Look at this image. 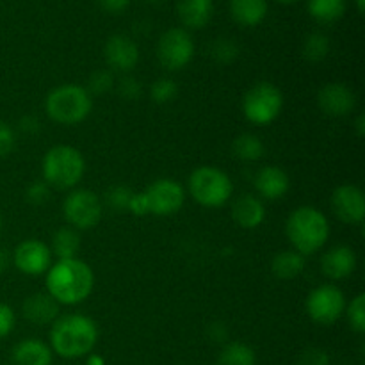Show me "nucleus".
<instances>
[{
	"mask_svg": "<svg viewBox=\"0 0 365 365\" xmlns=\"http://www.w3.org/2000/svg\"><path fill=\"white\" fill-rule=\"evenodd\" d=\"M11 259H13V257L9 255V252H7V250H4V248H0V273H4V271L9 267Z\"/></svg>",
	"mask_w": 365,
	"mask_h": 365,
	"instance_id": "obj_43",
	"label": "nucleus"
},
{
	"mask_svg": "<svg viewBox=\"0 0 365 365\" xmlns=\"http://www.w3.org/2000/svg\"><path fill=\"white\" fill-rule=\"evenodd\" d=\"M78 250H81V235L73 227H63L53 234L50 252H53L59 260L77 259Z\"/></svg>",
	"mask_w": 365,
	"mask_h": 365,
	"instance_id": "obj_24",
	"label": "nucleus"
},
{
	"mask_svg": "<svg viewBox=\"0 0 365 365\" xmlns=\"http://www.w3.org/2000/svg\"><path fill=\"white\" fill-rule=\"evenodd\" d=\"M264 143L262 139L252 132H245V134L237 135L232 143V153L235 159L245 160V163H255L264 155Z\"/></svg>",
	"mask_w": 365,
	"mask_h": 365,
	"instance_id": "obj_25",
	"label": "nucleus"
},
{
	"mask_svg": "<svg viewBox=\"0 0 365 365\" xmlns=\"http://www.w3.org/2000/svg\"><path fill=\"white\" fill-rule=\"evenodd\" d=\"M292 365H330V356L321 348H309L299 353Z\"/></svg>",
	"mask_w": 365,
	"mask_h": 365,
	"instance_id": "obj_36",
	"label": "nucleus"
},
{
	"mask_svg": "<svg viewBox=\"0 0 365 365\" xmlns=\"http://www.w3.org/2000/svg\"><path fill=\"white\" fill-rule=\"evenodd\" d=\"M132 196H134V192L130 191V187H127V185L123 184H118V185H113L110 189H107L106 196H103V198H106L103 202H106V205L109 207L113 212L120 214V212H125V210H128Z\"/></svg>",
	"mask_w": 365,
	"mask_h": 365,
	"instance_id": "obj_30",
	"label": "nucleus"
},
{
	"mask_svg": "<svg viewBox=\"0 0 365 365\" xmlns=\"http://www.w3.org/2000/svg\"><path fill=\"white\" fill-rule=\"evenodd\" d=\"M13 264L20 273L38 277L46 273L52 266V252L45 242L38 239H27L16 246L13 253Z\"/></svg>",
	"mask_w": 365,
	"mask_h": 365,
	"instance_id": "obj_12",
	"label": "nucleus"
},
{
	"mask_svg": "<svg viewBox=\"0 0 365 365\" xmlns=\"http://www.w3.org/2000/svg\"><path fill=\"white\" fill-rule=\"evenodd\" d=\"M285 234L296 252L302 255H312L328 241L330 223L319 209L302 205L289 214Z\"/></svg>",
	"mask_w": 365,
	"mask_h": 365,
	"instance_id": "obj_3",
	"label": "nucleus"
},
{
	"mask_svg": "<svg viewBox=\"0 0 365 365\" xmlns=\"http://www.w3.org/2000/svg\"><path fill=\"white\" fill-rule=\"evenodd\" d=\"M86 160L77 148L68 145L52 146L43 157V178L50 187L71 189L82 180Z\"/></svg>",
	"mask_w": 365,
	"mask_h": 365,
	"instance_id": "obj_4",
	"label": "nucleus"
},
{
	"mask_svg": "<svg viewBox=\"0 0 365 365\" xmlns=\"http://www.w3.org/2000/svg\"><path fill=\"white\" fill-rule=\"evenodd\" d=\"M63 214L75 230H89L102 220L103 202L89 189H75L64 198Z\"/></svg>",
	"mask_w": 365,
	"mask_h": 365,
	"instance_id": "obj_8",
	"label": "nucleus"
},
{
	"mask_svg": "<svg viewBox=\"0 0 365 365\" xmlns=\"http://www.w3.org/2000/svg\"><path fill=\"white\" fill-rule=\"evenodd\" d=\"M230 14L239 25L255 27L266 18V0H230Z\"/></svg>",
	"mask_w": 365,
	"mask_h": 365,
	"instance_id": "obj_22",
	"label": "nucleus"
},
{
	"mask_svg": "<svg viewBox=\"0 0 365 365\" xmlns=\"http://www.w3.org/2000/svg\"><path fill=\"white\" fill-rule=\"evenodd\" d=\"M282 107L284 95L271 82H257L242 98V113L246 120L255 125H267L277 120Z\"/></svg>",
	"mask_w": 365,
	"mask_h": 365,
	"instance_id": "obj_7",
	"label": "nucleus"
},
{
	"mask_svg": "<svg viewBox=\"0 0 365 365\" xmlns=\"http://www.w3.org/2000/svg\"><path fill=\"white\" fill-rule=\"evenodd\" d=\"M331 209L344 223H362L365 217L364 191L355 184H342L331 192Z\"/></svg>",
	"mask_w": 365,
	"mask_h": 365,
	"instance_id": "obj_13",
	"label": "nucleus"
},
{
	"mask_svg": "<svg viewBox=\"0 0 365 365\" xmlns=\"http://www.w3.org/2000/svg\"><path fill=\"white\" fill-rule=\"evenodd\" d=\"M143 192L148 203V214L153 216H173L185 202L184 187L173 178H157Z\"/></svg>",
	"mask_w": 365,
	"mask_h": 365,
	"instance_id": "obj_11",
	"label": "nucleus"
},
{
	"mask_svg": "<svg viewBox=\"0 0 365 365\" xmlns=\"http://www.w3.org/2000/svg\"><path fill=\"white\" fill-rule=\"evenodd\" d=\"M232 220L246 230L260 227L266 220V209L262 200L253 195H241L232 203Z\"/></svg>",
	"mask_w": 365,
	"mask_h": 365,
	"instance_id": "obj_19",
	"label": "nucleus"
},
{
	"mask_svg": "<svg viewBox=\"0 0 365 365\" xmlns=\"http://www.w3.org/2000/svg\"><path fill=\"white\" fill-rule=\"evenodd\" d=\"M128 212L135 214V216H146L148 214V203H146L145 192H138L132 196L130 205H128Z\"/></svg>",
	"mask_w": 365,
	"mask_h": 365,
	"instance_id": "obj_39",
	"label": "nucleus"
},
{
	"mask_svg": "<svg viewBox=\"0 0 365 365\" xmlns=\"http://www.w3.org/2000/svg\"><path fill=\"white\" fill-rule=\"evenodd\" d=\"M317 106L327 116L344 118L355 109L356 95L351 88L341 82H330L317 93Z\"/></svg>",
	"mask_w": 365,
	"mask_h": 365,
	"instance_id": "obj_14",
	"label": "nucleus"
},
{
	"mask_svg": "<svg viewBox=\"0 0 365 365\" xmlns=\"http://www.w3.org/2000/svg\"><path fill=\"white\" fill-rule=\"evenodd\" d=\"M148 2H152V4H157V2H163V0H148Z\"/></svg>",
	"mask_w": 365,
	"mask_h": 365,
	"instance_id": "obj_48",
	"label": "nucleus"
},
{
	"mask_svg": "<svg viewBox=\"0 0 365 365\" xmlns=\"http://www.w3.org/2000/svg\"><path fill=\"white\" fill-rule=\"evenodd\" d=\"M344 312L346 316H348V321L349 324H351L353 330L359 331V334H364L365 331V296L356 294Z\"/></svg>",
	"mask_w": 365,
	"mask_h": 365,
	"instance_id": "obj_33",
	"label": "nucleus"
},
{
	"mask_svg": "<svg viewBox=\"0 0 365 365\" xmlns=\"http://www.w3.org/2000/svg\"><path fill=\"white\" fill-rule=\"evenodd\" d=\"M346 11V0H309L310 16L321 24L339 20Z\"/></svg>",
	"mask_w": 365,
	"mask_h": 365,
	"instance_id": "obj_27",
	"label": "nucleus"
},
{
	"mask_svg": "<svg viewBox=\"0 0 365 365\" xmlns=\"http://www.w3.org/2000/svg\"><path fill=\"white\" fill-rule=\"evenodd\" d=\"M195 56V41L191 34L180 27H173L164 32L157 43V59L160 66L170 71L187 66Z\"/></svg>",
	"mask_w": 365,
	"mask_h": 365,
	"instance_id": "obj_10",
	"label": "nucleus"
},
{
	"mask_svg": "<svg viewBox=\"0 0 365 365\" xmlns=\"http://www.w3.org/2000/svg\"><path fill=\"white\" fill-rule=\"evenodd\" d=\"M95 287L93 269L81 259L59 260L46 271V292L63 305L82 303Z\"/></svg>",
	"mask_w": 365,
	"mask_h": 365,
	"instance_id": "obj_1",
	"label": "nucleus"
},
{
	"mask_svg": "<svg viewBox=\"0 0 365 365\" xmlns=\"http://www.w3.org/2000/svg\"><path fill=\"white\" fill-rule=\"evenodd\" d=\"M0 232H2V220H0Z\"/></svg>",
	"mask_w": 365,
	"mask_h": 365,
	"instance_id": "obj_49",
	"label": "nucleus"
},
{
	"mask_svg": "<svg viewBox=\"0 0 365 365\" xmlns=\"http://www.w3.org/2000/svg\"><path fill=\"white\" fill-rule=\"evenodd\" d=\"M257 192L266 200H278L289 191V175L285 173L282 168L278 166H264L257 171L255 178H253Z\"/></svg>",
	"mask_w": 365,
	"mask_h": 365,
	"instance_id": "obj_18",
	"label": "nucleus"
},
{
	"mask_svg": "<svg viewBox=\"0 0 365 365\" xmlns=\"http://www.w3.org/2000/svg\"><path fill=\"white\" fill-rule=\"evenodd\" d=\"M93 109V96L77 84H63L46 95L45 110L48 118L63 125L84 121Z\"/></svg>",
	"mask_w": 365,
	"mask_h": 365,
	"instance_id": "obj_5",
	"label": "nucleus"
},
{
	"mask_svg": "<svg viewBox=\"0 0 365 365\" xmlns=\"http://www.w3.org/2000/svg\"><path fill=\"white\" fill-rule=\"evenodd\" d=\"M209 52L216 63L230 64L239 57V45L230 38H217L212 41Z\"/></svg>",
	"mask_w": 365,
	"mask_h": 365,
	"instance_id": "obj_29",
	"label": "nucleus"
},
{
	"mask_svg": "<svg viewBox=\"0 0 365 365\" xmlns=\"http://www.w3.org/2000/svg\"><path fill=\"white\" fill-rule=\"evenodd\" d=\"M14 145H16L14 130L6 123V121L0 120V159L9 155L14 150Z\"/></svg>",
	"mask_w": 365,
	"mask_h": 365,
	"instance_id": "obj_37",
	"label": "nucleus"
},
{
	"mask_svg": "<svg viewBox=\"0 0 365 365\" xmlns=\"http://www.w3.org/2000/svg\"><path fill=\"white\" fill-rule=\"evenodd\" d=\"M103 57L110 70L127 71L134 70L139 61V46L132 38L125 34L110 36L103 46Z\"/></svg>",
	"mask_w": 365,
	"mask_h": 365,
	"instance_id": "obj_15",
	"label": "nucleus"
},
{
	"mask_svg": "<svg viewBox=\"0 0 365 365\" xmlns=\"http://www.w3.org/2000/svg\"><path fill=\"white\" fill-rule=\"evenodd\" d=\"M356 269L355 250L346 245H337L327 250L321 257V271L331 280L348 278Z\"/></svg>",
	"mask_w": 365,
	"mask_h": 365,
	"instance_id": "obj_16",
	"label": "nucleus"
},
{
	"mask_svg": "<svg viewBox=\"0 0 365 365\" xmlns=\"http://www.w3.org/2000/svg\"><path fill=\"white\" fill-rule=\"evenodd\" d=\"M16 317H14L13 309L6 303H0V339L7 337L13 331Z\"/></svg>",
	"mask_w": 365,
	"mask_h": 365,
	"instance_id": "obj_38",
	"label": "nucleus"
},
{
	"mask_svg": "<svg viewBox=\"0 0 365 365\" xmlns=\"http://www.w3.org/2000/svg\"><path fill=\"white\" fill-rule=\"evenodd\" d=\"M50 189L52 187H50L45 180L32 182V184L27 187V192H25L27 202L32 203V205H43V203L48 202Z\"/></svg>",
	"mask_w": 365,
	"mask_h": 365,
	"instance_id": "obj_35",
	"label": "nucleus"
},
{
	"mask_svg": "<svg viewBox=\"0 0 365 365\" xmlns=\"http://www.w3.org/2000/svg\"><path fill=\"white\" fill-rule=\"evenodd\" d=\"M178 93V86L173 78L170 77H160L150 88V96L155 103H170L175 100Z\"/></svg>",
	"mask_w": 365,
	"mask_h": 365,
	"instance_id": "obj_32",
	"label": "nucleus"
},
{
	"mask_svg": "<svg viewBox=\"0 0 365 365\" xmlns=\"http://www.w3.org/2000/svg\"><path fill=\"white\" fill-rule=\"evenodd\" d=\"M14 365H52V348L38 339H25L13 349Z\"/></svg>",
	"mask_w": 365,
	"mask_h": 365,
	"instance_id": "obj_20",
	"label": "nucleus"
},
{
	"mask_svg": "<svg viewBox=\"0 0 365 365\" xmlns=\"http://www.w3.org/2000/svg\"><path fill=\"white\" fill-rule=\"evenodd\" d=\"M98 342V327L82 314H68L52 323L50 348L56 355L73 360L89 355Z\"/></svg>",
	"mask_w": 365,
	"mask_h": 365,
	"instance_id": "obj_2",
	"label": "nucleus"
},
{
	"mask_svg": "<svg viewBox=\"0 0 365 365\" xmlns=\"http://www.w3.org/2000/svg\"><path fill=\"white\" fill-rule=\"evenodd\" d=\"M21 312L27 321L38 327L52 324L59 316V303L48 292H34L21 305Z\"/></svg>",
	"mask_w": 365,
	"mask_h": 365,
	"instance_id": "obj_17",
	"label": "nucleus"
},
{
	"mask_svg": "<svg viewBox=\"0 0 365 365\" xmlns=\"http://www.w3.org/2000/svg\"><path fill=\"white\" fill-rule=\"evenodd\" d=\"M216 365H257V355L245 342H230L220 351Z\"/></svg>",
	"mask_w": 365,
	"mask_h": 365,
	"instance_id": "obj_26",
	"label": "nucleus"
},
{
	"mask_svg": "<svg viewBox=\"0 0 365 365\" xmlns=\"http://www.w3.org/2000/svg\"><path fill=\"white\" fill-rule=\"evenodd\" d=\"M18 127H20V130L25 132V134L34 135L41 130V121H39L36 116L27 114V116L20 118V121H18Z\"/></svg>",
	"mask_w": 365,
	"mask_h": 365,
	"instance_id": "obj_40",
	"label": "nucleus"
},
{
	"mask_svg": "<svg viewBox=\"0 0 365 365\" xmlns=\"http://www.w3.org/2000/svg\"><path fill=\"white\" fill-rule=\"evenodd\" d=\"M114 88H116L118 95H120L123 100H128V102L141 98L143 95L141 81L132 77V75H125V77H121L120 81L114 82Z\"/></svg>",
	"mask_w": 365,
	"mask_h": 365,
	"instance_id": "obj_34",
	"label": "nucleus"
},
{
	"mask_svg": "<svg viewBox=\"0 0 365 365\" xmlns=\"http://www.w3.org/2000/svg\"><path fill=\"white\" fill-rule=\"evenodd\" d=\"M278 2H282V4H292V2H298V0H278Z\"/></svg>",
	"mask_w": 365,
	"mask_h": 365,
	"instance_id": "obj_47",
	"label": "nucleus"
},
{
	"mask_svg": "<svg viewBox=\"0 0 365 365\" xmlns=\"http://www.w3.org/2000/svg\"><path fill=\"white\" fill-rule=\"evenodd\" d=\"M355 130H356V135H359V138H364L365 135V116L364 114H359V118H356Z\"/></svg>",
	"mask_w": 365,
	"mask_h": 365,
	"instance_id": "obj_44",
	"label": "nucleus"
},
{
	"mask_svg": "<svg viewBox=\"0 0 365 365\" xmlns=\"http://www.w3.org/2000/svg\"><path fill=\"white\" fill-rule=\"evenodd\" d=\"M177 13L185 27L202 29L212 18L214 2L212 0H178Z\"/></svg>",
	"mask_w": 365,
	"mask_h": 365,
	"instance_id": "obj_21",
	"label": "nucleus"
},
{
	"mask_svg": "<svg viewBox=\"0 0 365 365\" xmlns=\"http://www.w3.org/2000/svg\"><path fill=\"white\" fill-rule=\"evenodd\" d=\"M227 335H228L227 327H225L223 323H212L209 327V337L212 339L214 342H225Z\"/></svg>",
	"mask_w": 365,
	"mask_h": 365,
	"instance_id": "obj_42",
	"label": "nucleus"
},
{
	"mask_svg": "<svg viewBox=\"0 0 365 365\" xmlns=\"http://www.w3.org/2000/svg\"><path fill=\"white\" fill-rule=\"evenodd\" d=\"M114 82H116V78H114L113 71L110 70H106V68H102V70H95L91 75H89L86 91H88L91 96L106 95L107 91L114 89Z\"/></svg>",
	"mask_w": 365,
	"mask_h": 365,
	"instance_id": "obj_31",
	"label": "nucleus"
},
{
	"mask_svg": "<svg viewBox=\"0 0 365 365\" xmlns=\"http://www.w3.org/2000/svg\"><path fill=\"white\" fill-rule=\"evenodd\" d=\"M355 4H356V9H359L360 13H364V9H365V0H355Z\"/></svg>",
	"mask_w": 365,
	"mask_h": 365,
	"instance_id": "obj_46",
	"label": "nucleus"
},
{
	"mask_svg": "<svg viewBox=\"0 0 365 365\" xmlns=\"http://www.w3.org/2000/svg\"><path fill=\"white\" fill-rule=\"evenodd\" d=\"M100 4L102 9H106L107 13H121L128 7L130 0H96Z\"/></svg>",
	"mask_w": 365,
	"mask_h": 365,
	"instance_id": "obj_41",
	"label": "nucleus"
},
{
	"mask_svg": "<svg viewBox=\"0 0 365 365\" xmlns=\"http://www.w3.org/2000/svg\"><path fill=\"white\" fill-rule=\"evenodd\" d=\"M305 269V255L298 253L296 250H285L277 253L271 260V271L278 280H292L299 277Z\"/></svg>",
	"mask_w": 365,
	"mask_h": 365,
	"instance_id": "obj_23",
	"label": "nucleus"
},
{
	"mask_svg": "<svg viewBox=\"0 0 365 365\" xmlns=\"http://www.w3.org/2000/svg\"><path fill=\"white\" fill-rule=\"evenodd\" d=\"M88 365H106V360H103L100 355H89Z\"/></svg>",
	"mask_w": 365,
	"mask_h": 365,
	"instance_id": "obj_45",
	"label": "nucleus"
},
{
	"mask_svg": "<svg viewBox=\"0 0 365 365\" xmlns=\"http://www.w3.org/2000/svg\"><path fill=\"white\" fill-rule=\"evenodd\" d=\"M305 307L310 319L323 327H330L344 314L346 296L337 285L323 284L310 291V294L307 296Z\"/></svg>",
	"mask_w": 365,
	"mask_h": 365,
	"instance_id": "obj_9",
	"label": "nucleus"
},
{
	"mask_svg": "<svg viewBox=\"0 0 365 365\" xmlns=\"http://www.w3.org/2000/svg\"><path fill=\"white\" fill-rule=\"evenodd\" d=\"M189 192L203 207H221L234 192L232 178L217 166H200L189 175Z\"/></svg>",
	"mask_w": 365,
	"mask_h": 365,
	"instance_id": "obj_6",
	"label": "nucleus"
},
{
	"mask_svg": "<svg viewBox=\"0 0 365 365\" xmlns=\"http://www.w3.org/2000/svg\"><path fill=\"white\" fill-rule=\"evenodd\" d=\"M330 52V39L323 32H310L302 46V53L309 63H321Z\"/></svg>",
	"mask_w": 365,
	"mask_h": 365,
	"instance_id": "obj_28",
	"label": "nucleus"
}]
</instances>
